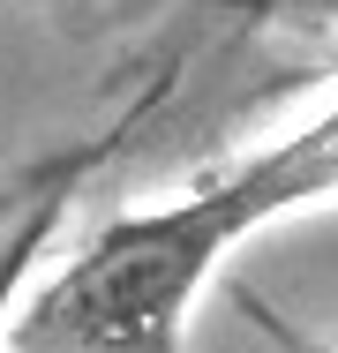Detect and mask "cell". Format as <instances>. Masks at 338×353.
Wrapping results in <instances>:
<instances>
[{
  "label": "cell",
  "instance_id": "6da1fadb",
  "mask_svg": "<svg viewBox=\"0 0 338 353\" xmlns=\"http://www.w3.org/2000/svg\"><path fill=\"white\" fill-rule=\"evenodd\" d=\"M316 196H338V105L188 203L113 218L15 323V353H173L188 301L226 248Z\"/></svg>",
  "mask_w": 338,
  "mask_h": 353
},
{
  "label": "cell",
  "instance_id": "7a4b0ae2",
  "mask_svg": "<svg viewBox=\"0 0 338 353\" xmlns=\"http://www.w3.org/2000/svg\"><path fill=\"white\" fill-rule=\"evenodd\" d=\"M75 173H83V165H68V173H53V181H38V188H30V203L15 211V225L0 233V339L15 331V301H23V279H30V263L46 256V241L61 233V218H68Z\"/></svg>",
  "mask_w": 338,
  "mask_h": 353
},
{
  "label": "cell",
  "instance_id": "3957f363",
  "mask_svg": "<svg viewBox=\"0 0 338 353\" xmlns=\"http://www.w3.org/2000/svg\"><path fill=\"white\" fill-rule=\"evenodd\" d=\"M270 331H278V323H270ZM278 339H286V353H316V346H301V339H293V331H278Z\"/></svg>",
  "mask_w": 338,
  "mask_h": 353
},
{
  "label": "cell",
  "instance_id": "277c9868",
  "mask_svg": "<svg viewBox=\"0 0 338 353\" xmlns=\"http://www.w3.org/2000/svg\"><path fill=\"white\" fill-rule=\"evenodd\" d=\"M293 8H324V15H338V0H293Z\"/></svg>",
  "mask_w": 338,
  "mask_h": 353
}]
</instances>
